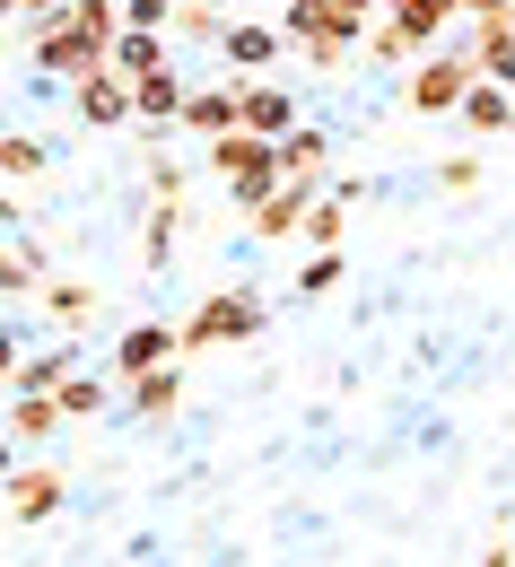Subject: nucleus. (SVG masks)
I'll return each mask as SVG.
<instances>
[{"label":"nucleus","mask_w":515,"mask_h":567,"mask_svg":"<svg viewBox=\"0 0 515 567\" xmlns=\"http://www.w3.org/2000/svg\"><path fill=\"white\" fill-rule=\"evenodd\" d=\"M175 341H184V358L202 350H245V341H262V297L254 288H210L184 323H175Z\"/></svg>","instance_id":"nucleus-1"},{"label":"nucleus","mask_w":515,"mask_h":567,"mask_svg":"<svg viewBox=\"0 0 515 567\" xmlns=\"http://www.w3.org/2000/svg\"><path fill=\"white\" fill-rule=\"evenodd\" d=\"M202 157H210V175H219L227 193H236V210H254L271 184H280V141H262V132H219V141H202Z\"/></svg>","instance_id":"nucleus-2"},{"label":"nucleus","mask_w":515,"mask_h":567,"mask_svg":"<svg viewBox=\"0 0 515 567\" xmlns=\"http://www.w3.org/2000/svg\"><path fill=\"white\" fill-rule=\"evenodd\" d=\"M27 62H35L44 79H62V87H71V79L105 71V35H87L71 9H62V18H35V35H27Z\"/></svg>","instance_id":"nucleus-3"},{"label":"nucleus","mask_w":515,"mask_h":567,"mask_svg":"<svg viewBox=\"0 0 515 567\" xmlns=\"http://www.w3.org/2000/svg\"><path fill=\"white\" fill-rule=\"evenodd\" d=\"M472 79H481V71H472V53H445V44H429V53L411 62V114H429V123H437V114H454Z\"/></svg>","instance_id":"nucleus-4"},{"label":"nucleus","mask_w":515,"mask_h":567,"mask_svg":"<svg viewBox=\"0 0 515 567\" xmlns=\"http://www.w3.org/2000/svg\"><path fill=\"white\" fill-rule=\"evenodd\" d=\"M166 358H184L175 323H132V332L105 350V375H114V384H132V375H148V367H166Z\"/></svg>","instance_id":"nucleus-5"},{"label":"nucleus","mask_w":515,"mask_h":567,"mask_svg":"<svg viewBox=\"0 0 515 567\" xmlns=\"http://www.w3.org/2000/svg\"><path fill=\"white\" fill-rule=\"evenodd\" d=\"M71 105H79V123H87V132H114V123H132V79L105 62V71L71 79Z\"/></svg>","instance_id":"nucleus-6"},{"label":"nucleus","mask_w":515,"mask_h":567,"mask_svg":"<svg viewBox=\"0 0 515 567\" xmlns=\"http://www.w3.org/2000/svg\"><path fill=\"white\" fill-rule=\"evenodd\" d=\"M0 489H9V515H18V524H44V515H62V472H53V463H9V481H0Z\"/></svg>","instance_id":"nucleus-7"},{"label":"nucleus","mask_w":515,"mask_h":567,"mask_svg":"<svg viewBox=\"0 0 515 567\" xmlns=\"http://www.w3.org/2000/svg\"><path fill=\"white\" fill-rule=\"evenodd\" d=\"M123 411H132L141 427L175 420V411H184V358H166V367H148V375H132V384H123Z\"/></svg>","instance_id":"nucleus-8"},{"label":"nucleus","mask_w":515,"mask_h":567,"mask_svg":"<svg viewBox=\"0 0 515 567\" xmlns=\"http://www.w3.org/2000/svg\"><path fill=\"white\" fill-rule=\"evenodd\" d=\"M184 87H193V79L175 71V62L141 71V79H132V123H141V132H166V123L184 114Z\"/></svg>","instance_id":"nucleus-9"},{"label":"nucleus","mask_w":515,"mask_h":567,"mask_svg":"<svg viewBox=\"0 0 515 567\" xmlns=\"http://www.w3.org/2000/svg\"><path fill=\"white\" fill-rule=\"evenodd\" d=\"M236 79H245V71H236ZM236 79H219V87H184V114H175L184 141H219V132H236Z\"/></svg>","instance_id":"nucleus-10"},{"label":"nucleus","mask_w":515,"mask_h":567,"mask_svg":"<svg viewBox=\"0 0 515 567\" xmlns=\"http://www.w3.org/2000/svg\"><path fill=\"white\" fill-rule=\"evenodd\" d=\"M219 53H227V71H271V62L289 53V27H262V18H227Z\"/></svg>","instance_id":"nucleus-11"},{"label":"nucleus","mask_w":515,"mask_h":567,"mask_svg":"<svg viewBox=\"0 0 515 567\" xmlns=\"http://www.w3.org/2000/svg\"><path fill=\"white\" fill-rule=\"evenodd\" d=\"M236 123L262 132V141H280V132L297 123V96H289V87H271V79H236Z\"/></svg>","instance_id":"nucleus-12"},{"label":"nucleus","mask_w":515,"mask_h":567,"mask_svg":"<svg viewBox=\"0 0 515 567\" xmlns=\"http://www.w3.org/2000/svg\"><path fill=\"white\" fill-rule=\"evenodd\" d=\"M315 193H323V184H289V175H280V184L245 210V227H254L262 245H280V236H297V218H306V202H315Z\"/></svg>","instance_id":"nucleus-13"},{"label":"nucleus","mask_w":515,"mask_h":567,"mask_svg":"<svg viewBox=\"0 0 515 567\" xmlns=\"http://www.w3.org/2000/svg\"><path fill=\"white\" fill-rule=\"evenodd\" d=\"M463 53H472L481 79H507L515 87V9L507 18H472V44H463Z\"/></svg>","instance_id":"nucleus-14"},{"label":"nucleus","mask_w":515,"mask_h":567,"mask_svg":"<svg viewBox=\"0 0 515 567\" xmlns=\"http://www.w3.org/2000/svg\"><path fill=\"white\" fill-rule=\"evenodd\" d=\"M323 166H332V132L289 123V132H280V175H289V184H323Z\"/></svg>","instance_id":"nucleus-15"},{"label":"nucleus","mask_w":515,"mask_h":567,"mask_svg":"<svg viewBox=\"0 0 515 567\" xmlns=\"http://www.w3.org/2000/svg\"><path fill=\"white\" fill-rule=\"evenodd\" d=\"M53 402H62V420H105V411L123 402V384H114V375H87V367H71V375L53 384Z\"/></svg>","instance_id":"nucleus-16"},{"label":"nucleus","mask_w":515,"mask_h":567,"mask_svg":"<svg viewBox=\"0 0 515 567\" xmlns=\"http://www.w3.org/2000/svg\"><path fill=\"white\" fill-rule=\"evenodd\" d=\"M0 427L18 436V454H27V445H53V427H62V402H53V393H9Z\"/></svg>","instance_id":"nucleus-17"},{"label":"nucleus","mask_w":515,"mask_h":567,"mask_svg":"<svg viewBox=\"0 0 515 567\" xmlns=\"http://www.w3.org/2000/svg\"><path fill=\"white\" fill-rule=\"evenodd\" d=\"M454 114H463V123H472L481 141H498V132H507V114H515V87H507V79H472Z\"/></svg>","instance_id":"nucleus-18"},{"label":"nucleus","mask_w":515,"mask_h":567,"mask_svg":"<svg viewBox=\"0 0 515 567\" xmlns=\"http://www.w3.org/2000/svg\"><path fill=\"white\" fill-rule=\"evenodd\" d=\"M105 62H114L123 79L157 71V62H166V27H114V44H105Z\"/></svg>","instance_id":"nucleus-19"},{"label":"nucleus","mask_w":515,"mask_h":567,"mask_svg":"<svg viewBox=\"0 0 515 567\" xmlns=\"http://www.w3.org/2000/svg\"><path fill=\"white\" fill-rule=\"evenodd\" d=\"M297 53H306V71L332 79L350 53H359V35H350V27H332V18H315V27H297Z\"/></svg>","instance_id":"nucleus-20"},{"label":"nucleus","mask_w":515,"mask_h":567,"mask_svg":"<svg viewBox=\"0 0 515 567\" xmlns=\"http://www.w3.org/2000/svg\"><path fill=\"white\" fill-rule=\"evenodd\" d=\"M44 315H53L62 332H79V323L96 315V280H44Z\"/></svg>","instance_id":"nucleus-21"},{"label":"nucleus","mask_w":515,"mask_h":567,"mask_svg":"<svg viewBox=\"0 0 515 567\" xmlns=\"http://www.w3.org/2000/svg\"><path fill=\"white\" fill-rule=\"evenodd\" d=\"M175 227H184V202H148V236H141V262H148V271L175 262Z\"/></svg>","instance_id":"nucleus-22"},{"label":"nucleus","mask_w":515,"mask_h":567,"mask_svg":"<svg viewBox=\"0 0 515 567\" xmlns=\"http://www.w3.org/2000/svg\"><path fill=\"white\" fill-rule=\"evenodd\" d=\"M71 367H79V350H62V341H53V350H27L18 358V393H53Z\"/></svg>","instance_id":"nucleus-23"},{"label":"nucleus","mask_w":515,"mask_h":567,"mask_svg":"<svg viewBox=\"0 0 515 567\" xmlns=\"http://www.w3.org/2000/svg\"><path fill=\"white\" fill-rule=\"evenodd\" d=\"M341 227H350V202H341V193H315L306 218H297V236H306V245H341Z\"/></svg>","instance_id":"nucleus-24"},{"label":"nucleus","mask_w":515,"mask_h":567,"mask_svg":"<svg viewBox=\"0 0 515 567\" xmlns=\"http://www.w3.org/2000/svg\"><path fill=\"white\" fill-rule=\"evenodd\" d=\"M44 166H53V148L35 141V132H0V175H9V184H27V175H44Z\"/></svg>","instance_id":"nucleus-25"},{"label":"nucleus","mask_w":515,"mask_h":567,"mask_svg":"<svg viewBox=\"0 0 515 567\" xmlns=\"http://www.w3.org/2000/svg\"><path fill=\"white\" fill-rule=\"evenodd\" d=\"M44 288V245H0V297Z\"/></svg>","instance_id":"nucleus-26"},{"label":"nucleus","mask_w":515,"mask_h":567,"mask_svg":"<svg viewBox=\"0 0 515 567\" xmlns=\"http://www.w3.org/2000/svg\"><path fill=\"white\" fill-rule=\"evenodd\" d=\"M175 35H193V44H219L227 35V9L219 0H175V18H166Z\"/></svg>","instance_id":"nucleus-27"},{"label":"nucleus","mask_w":515,"mask_h":567,"mask_svg":"<svg viewBox=\"0 0 515 567\" xmlns=\"http://www.w3.org/2000/svg\"><path fill=\"white\" fill-rule=\"evenodd\" d=\"M341 280H350V262H341V245H315V262L297 271V297H332Z\"/></svg>","instance_id":"nucleus-28"},{"label":"nucleus","mask_w":515,"mask_h":567,"mask_svg":"<svg viewBox=\"0 0 515 567\" xmlns=\"http://www.w3.org/2000/svg\"><path fill=\"white\" fill-rule=\"evenodd\" d=\"M184 184H193V166L175 148H148V202H184Z\"/></svg>","instance_id":"nucleus-29"},{"label":"nucleus","mask_w":515,"mask_h":567,"mask_svg":"<svg viewBox=\"0 0 515 567\" xmlns=\"http://www.w3.org/2000/svg\"><path fill=\"white\" fill-rule=\"evenodd\" d=\"M175 18V0H123V27H166Z\"/></svg>","instance_id":"nucleus-30"},{"label":"nucleus","mask_w":515,"mask_h":567,"mask_svg":"<svg viewBox=\"0 0 515 567\" xmlns=\"http://www.w3.org/2000/svg\"><path fill=\"white\" fill-rule=\"evenodd\" d=\"M323 9H332L350 35H368V27H375V0H323Z\"/></svg>","instance_id":"nucleus-31"},{"label":"nucleus","mask_w":515,"mask_h":567,"mask_svg":"<svg viewBox=\"0 0 515 567\" xmlns=\"http://www.w3.org/2000/svg\"><path fill=\"white\" fill-rule=\"evenodd\" d=\"M437 184H445V193H472V184H481V166H472V157H445Z\"/></svg>","instance_id":"nucleus-32"},{"label":"nucleus","mask_w":515,"mask_h":567,"mask_svg":"<svg viewBox=\"0 0 515 567\" xmlns=\"http://www.w3.org/2000/svg\"><path fill=\"white\" fill-rule=\"evenodd\" d=\"M18 358H27V350H18V332H0V402L18 393Z\"/></svg>","instance_id":"nucleus-33"},{"label":"nucleus","mask_w":515,"mask_h":567,"mask_svg":"<svg viewBox=\"0 0 515 567\" xmlns=\"http://www.w3.org/2000/svg\"><path fill=\"white\" fill-rule=\"evenodd\" d=\"M515 0H463V18H507Z\"/></svg>","instance_id":"nucleus-34"},{"label":"nucleus","mask_w":515,"mask_h":567,"mask_svg":"<svg viewBox=\"0 0 515 567\" xmlns=\"http://www.w3.org/2000/svg\"><path fill=\"white\" fill-rule=\"evenodd\" d=\"M9 463H18V436H9V427H0V481H9Z\"/></svg>","instance_id":"nucleus-35"},{"label":"nucleus","mask_w":515,"mask_h":567,"mask_svg":"<svg viewBox=\"0 0 515 567\" xmlns=\"http://www.w3.org/2000/svg\"><path fill=\"white\" fill-rule=\"evenodd\" d=\"M507 141H515V114H507Z\"/></svg>","instance_id":"nucleus-36"},{"label":"nucleus","mask_w":515,"mask_h":567,"mask_svg":"<svg viewBox=\"0 0 515 567\" xmlns=\"http://www.w3.org/2000/svg\"><path fill=\"white\" fill-rule=\"evenodd\" d=\"M0 53H9V35H0Z\"/></svg>","instance_id":"nucleus-37"}]
</instances>
